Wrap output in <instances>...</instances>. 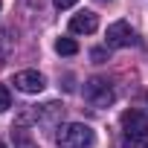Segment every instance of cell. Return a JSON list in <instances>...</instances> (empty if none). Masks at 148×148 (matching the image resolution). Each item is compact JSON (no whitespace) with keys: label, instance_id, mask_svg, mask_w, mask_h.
<instances>
[{"label":"cell","instance_id":"10","mask_svg":"<svg viewBox=\"0 0 148 148\" xmlns=\"http://www.w3.org/2000/svg\"><path fill=\"white\" fill-rule=\"evenodd\" d=\"M70 6H76V0H55V9H70Z\"/></svg>","mask_w":148,"mask_h":148},{"label":"cell","instance_id":"1","mask_svg":"<svg viewBox=\"0 0 148 148\" xmlns=\"http://www.w3.org/2000/svg\"><path fill=\"white\" fill-rule=\"evenodd\" d=\"M122 145L125 148H148V119L139 110L122 113Z\"/></svg>","mask_w":148,"mask_h":148},{"label":"cell","instance_id":"5","mask_svg":"<svg viewBox=\"0 0 148 148\" xmlns=\"http://www.w3.org/2000/svg\"><path fill=\"white\" fill-rule=\"evenodd\" d=\"M15 87L23 90V93H41L47 87V79L41 76L38 70H23V73L15 76Z\"/></svg>","mask_w":148,"mask_h":148},{"label":"cell","instance_id":"2","mask_svg":"<svg viewBox=\"0 0 148 148\" xmlns=\"http://www.w3.org/2000/svg\"><path fill=\"white\" fill-rule=\"evenodd\" d=\"M55 142H58V148H90L96 142V134L84 122H70V125H61L58 128Z\"/></svg>","mask_w":148,"mask_h":148},{"label":"cell","instance_id":"7","mask_svg":"<svg viewBox=\"0 0 148 148\" xmlns=\"http://www.w3.org/2000/svg\"><path fill=\"white\" fill-rule=\"evenodd\" d=\"M12 142H15V148H38V142H35L26 131H21V128L12 131Z\"/></svg>","mask_w":148,"mask_h":148},{"label":"cell","instance_id":"13","mask_svg":"<svg viewBox=\"0 0 148 148\" xmlns=\"http://www.w3.org/2000/svg\"><path fill=\"white\" fill-rule=\"evenodd\" d=\"M145 102H148V93H145Z\"/></svg>","mask_w":148,"mask_h":148},{"label":"cell","instance_id":"9","mask_svg":"<svg viewBox=\"0 0 148 148\" xmlns=\"http://www.w3.org/2000/svg\"><path fill=\"white\" fill-rule=\"evenodd\" d=\"M9 108H12V93L6 84H0V113H6Z\"/></svg>","mask_w":148,"mask_h":148},{"label":"cell","instance_id":"12","mask_svg":"<svg viewBox=\"0 0 148 148\" xmlns=\"http://www.w3.org/2000/svg\"><path fill=\"white\" fill-rule=\"evenodd\" d=\"M0 148H6V142H0Z\"/></svg>","mask_w":148,"mask_h":148},{"label":"cell","instance_id":"4","mask_svg":"<svg viewBox=\"0 0 148 148\" xmlns=\"http://www.w3.org/2000/svg\"><path fill=\"white\" fill-rule=\"evenodd\" d=\"M105 41H108V47L119 49V47H131V44L136 41V35H134L131 23H125V21H116V23H110V26H108V32H105Z\"/></svg>","mask_w":148,"mask_h":148},{"label":"cell","instance_id":"6","mask_svg":"<svg viewBox=\"0 0 148 148\" xmlns=\"http://www.w3.org/2000/svg\"><path fill=\"white\" fill-rule=\"evenodd\" d=\"M96 26H99V15L87 12V9L70 18V32H76V35H90V32H96Z\"/></svg>","mask_w":148,"mask_h":148},{"label":"cell","instance_id":"8","mask_svg":"<svg viewBox=\"0 0 148 148\" xmlns=\"http://www.w3.org/2000/svg\"><path fill=\"white\" fill-rule=\"evenodd\" d=\"M55 52L58 55H76L79 52V44L73 41V38H58L55 41Z\"/></svg>","mask_w":148,"mask_h":148},{"label":"cell","instance_id":"3","mask_svg":"<svg viewBox=\"0 0 148 148\" xmlns=\"http://www.w3.org/2000/svg\"><path fill=\"white\" fill-rule=\"evenodd\" d=\"M84 99H87L93 108H110L113 99H116V93H113V87H110L105 79H90V82L84 84Z\"/></svg>","mask_w":148,"mask_h":148},{"label":"cell","instance_id":"11","mask_svg":"<svg viewBox=\"0 0 148 148\" xmlns=\"http://www.w3.org/2000/svg\"><path fill=\"white\" fill-rule=\"evenodd\" d=\"M90 58H93V61H99V64H102V61H105V49H93V52H90Z\"/></svg>","mask_w":148,"mask_h":148}]
</instances>
